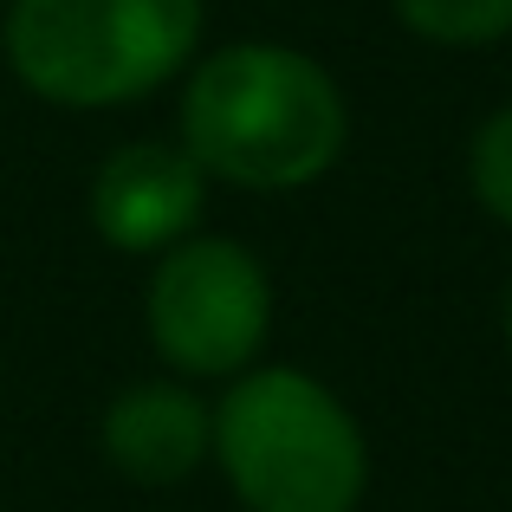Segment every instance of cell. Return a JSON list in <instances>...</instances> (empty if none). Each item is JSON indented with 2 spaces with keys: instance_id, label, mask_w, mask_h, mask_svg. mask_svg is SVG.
Segmentation results:
<instances>
[{
  "instance_id": "6da1fadb",
  "label": "cell",
  "mask_w": 512,
  "mask_h": 512,
  "mask_svg": "<svg viewBox=\"0 0 512 512\" xmlns=\"http://www.w3.org/2000/svg\"><path fill=\"white\" fill-rule=\"evenodd\" d=\"M182 150L240 188H305L344 150V98L292 46H227L182 91Z\"/></svg>"
},
{
  "instance_id": "7a4b0ae2",
  "label": "cell",
  "mask_w": 512,
  "mask_h": 512,
  "mask_svg": "<svg viewBox=\"0 0 512 512\" xmlns=\"http://www.w3.org/2000/svg\"><path fill=\"white\" fill-rule=\"evenodd\" d=\"M201 0H13L7 59L26 91L104 111L156 91L195 59Z\"/></svg>"
},
{
  "instance_id": "3957f363",
  "label": "cell",
  "mask_w": 512,
  "mask_h": 512,
  "mask_svg": "<svg viewBox=\"0 0 512 512\" xmlns=\"http://www.w3.org/2000/svg\"><path fill=\"white\" fill-rule=\"evenodd\" d=\"M208 435L253 512H350L363 493L357 422L299 370H253L234 383Z\"/></svg>"
},
{
  "instance_id": "277c9868",
  "label": "cell",
  "mask_w": 512,
  "mask_h": 512,
  "mask_svg": "<svg viewBox=\"0 0 512 512\" xmlns=\"http://www.w3.org/2000/svg\"><path fill=\"white\" fill-rule=\"evenodd\" d=\"M273 292L234 240H175L150 279V338L188 376H227L260 350Z\"/></svg>"
},
{
  "instance_id": "5b68a950",
  "label": "cell",
  "mask_w": 512,
  "mask_h": 512,
  "mask_svg": "<svg viewBox=\"0 0 512 512\" xmlns=\"http://www.w3.org/2000/svg\"><path fill=\"white\" fill-rule=\"evenodd\" d=\"M91 221L124 253H156L188 240V227L201 221L195 156L169 150V143H124L91 182Z\"/></svg>"
},
{
  "instance_id": "8992f818",
  "label": "cell",
  "mask_w": 512,
  "mask_h": 512,
  "mask_svg": "<svg viewBox=\"0 0 512 512\" xmlns=\"http://www.w3.org/2000/svg\"><path fill=\"white\" fill-rule=\"evenodd\" d=\"M201 448H208V415L182 383H130L104 409V454L130 480L169 487V480L195 474Z\"/></svg>"
},
{
  "instance_id": "52a82bcc",
  "label": "cell",
  "mask_w": 512,
  "mask_h": 512,
  "mask_svg": "<svg viewBox=\"0 0 512 512\" xmlns=\"http://www.w3.org/2000/svg\"><path fill=\"white\" fill-rule=\"evenodd\" d=\"M396 20L435 46H487L512 33V0H396Z\"/></svg>"
},
{
  "instance_id": "ba28073f",
  "label": "cell",
  "mask_w": 512,
  "mask_h": 512,
  "mask_svg": "<svg viewBox=\"0 0 512 512\" xmlns=\"http://www.w3.org/2000/svg\"><path fill=\"white\" fill-rule=\"evenodd\" d=\"M467 175H474V195L493 221L512 227V104L493 111L474 130V150H467Z\"/></svg>"
},
{
  "instance_id": "9c48e42d",
  "label": "cell",
  "mask_w": 512,
  "mask_h": 512,
  "mask_svg": "<svg viewBox=\"0 0 512 512\" xmlns=\"http://www.w3.org/2000/svg\"><path fill=\"white\" fill-rule=\"evenodd\" d=\"M506 344H512V286H506Z\"/></svg>"
}]
</instances>
